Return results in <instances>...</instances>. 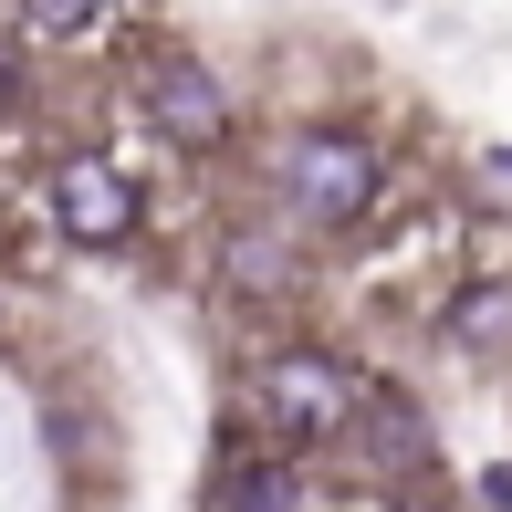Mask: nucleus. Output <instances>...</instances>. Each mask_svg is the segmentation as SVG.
Returning a JSON list of instances; mask_svg holds the SVG:
<instances>
[{"mask_svg":"<svg viewBox=\"0 0 512 512\" xmlns=\"http://www.w3.org/2000/svg\"><path fill=\"white\" fill-rule=\"evenodd\" d=\"M53 230H63V241H95V251L126 241V230H136V189L105 168V157H63V168H53Z\"/></svg>","mask_w":512,"mask_h":512,"instance_id":"obj_4","label":"nucleus"},{"mask_svg":"<svg viewBox=\"0 0 512 512\" xmlns=\"http://www.w3.org/2000/svg\"><path fill=\"white\" fill-rule=\"evenodd\" d=\"M345 450H366V471H377V481L429 471V429H418V408L398 398V387H366V408H356V429H345Z\"/></svg>","mask_w":512,"mask_h":512,"instance_id":"obj_5","label":"nucleus"},{"mask_svg":"<svg viewBox=\"0 0 512 512\" xmlns=\"http://www.w3.org/2000/svg\"><path fill=\"white\" fill-rule=\"evenodd\" d=\"M262 418L293 439V450H314V439H345L366 408V377L345 356H324V345H283V356H262Z\"/></svg>","mask_w":512,"mask_h":512,"instance_id":"obj_2","label":"nucleus"},{"mask_svg":"<svg viewBox=\"0 0 512 512\" xmlns=\"http://www.w3.org/2000/svg\"><path fill=\"white\" fill-rule=\"evenodd\" d=\"M481 502H492V512H512V471H492V481H481Z\"/></svg>","mask_w":512,"mask_h":512,"instance_id":"obj_8","label":"nucleus"},{"mask_svg":"<svg viewBox=\"0 0 512 512\" xmlns=\"http://www.w3.org/2000/svg\"><path fill=\"white\" fill-rule=\"evenodd\" d=\"M304 502V481H293V460H272V450H241L220 471V512H293Z\"/></svg>","mask_w":512,"mask_h":512,"instance_id":"obj_6","label":"nucleus"},{"mask_svg":"<svg viewBox=\"0 0 512 512\" xmlns=\"http://www.w3.org/2000/svg\"><path fill=\"white\" fill-rule=\"evenodd\" d=\"M377 189H387V168H377L366 136H345V126H304V136H293V157H283V209H293L304 230L366 220Z\"/></svg>","mask_w":512,"mask_h":512,"instance_id":"obj_1","label":"nucleus"},{"mask_svg":"<svg viewBox=\"0 0 512 512\" xmlns=\"http://www.w3.org/2000/svg\"><path fill=\"white\" fill-rule=\"evenodd\" d=\"M136 105L157 115V136H178V147H209V136H230V84L209 74L189 53H157L147 74H136Z\"/></svg>","mask_w":512,"mask_h":512,"instance_id":"obj_3","label":"nucleus"},{"mask_svg":"<svg viewBox=\"0 0 512 512\" xmlns=\"http://www.w3.org/2000/svg\"><path fill=\"white\" fill-rule=\"evenodd\" d=\"M0 105H21V63L11 53H0Z\"/></svg>","mask_w":512,"mask_h":512,"instance_id":"obj_9","label":"nucleus"},{"mask_svg":"<svg viewBox=\"0 0 512 512\" xmlns=\"http://www.w3.org/2000/svg\"><path fill=\"white\" fill-rule=\"evenodd\" d=\"M21 21H32V32H84V21H105V0H21Z\"/></svg>","mask_w":512,"mask_h":512,"instance_id":"obj_7","label":"nucleus"}]
</instances>
